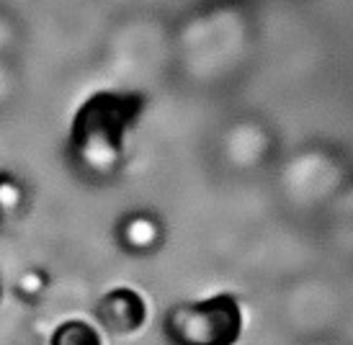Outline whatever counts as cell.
Segmentation results:
<instances>
[{
    "mask_svg": "<svg viewBox=\"0 0 353 345\" xmlns=\"http://www.w3.org/2000/svg\"><path fill=\"white\" fill-rule=\"evenodd\" d=\"M0 302H3V281H0Z\"/></svg>",
    "mask_w": 353,
    "mask_h": 345,
    "instance_id": "5b68a950",
    "label": "cell"
},
{
    "mask_svg": "<svg viewBox=\"0 0 353 345\" xmlns=\"http://www.w3.org/2000/svg\"><path fill=\"white\" fill-rule=\"evenodd\" d=\"M47 289H50V278L44 271L39 268H29V271H23L19 278H16V294L19 299H23L26 304H37L41 296L47 294Z\"/></svg>",
    "mask_w": 353,
    "mask_h": 345,
    "instance_id": "277c9868",
    "label": "cell"
},
{
    "mask_svg": "<svg viewBox=\"0 0 353 345\" xmlns=\"http://www.w3.org/2000/svg\"><path fill=\"white\" fill-rule=\"evenodd\" d=\"M50 345H103V340L96 325L85 320H68L59 322L57 330L52 333Z\"/></svg>",
    "mask_w": 353,
    "mask_h": 345,
    "instance_id": "3957f363",
    "label": "cell"
},
{
    "mask_svg": "<svg viewBox=\"0 0 353 345\" xmlns=\"http://www.w3.org/2000/svg\"><path fill=\"white\" fill-rule=\"evenodd\" d=\"M163 333L173 345H235L243 335V306L232 294L183 302L168 312Z\"/></svg>",
    "mask_w": 353,
    "mask_h": 345,
    "instance_id": "6da1fadb",
    "label": "cell"
},
{
    "mask_svg": "<svg viewBox=\"0 0 353 345\" xmlns=\"http://www.w3.org/2000/svg\"><path fill=\"white\" fill-rule=\"evenodd\" d=\"M99 320L103 330H108V333L129 335V333H137L139 327L145 325L148 306H145V299L134 289L119 286L101 296Z\"/></svg>",
    "mask_w": 353,
    "mask_h": 345,
    "instance_id": "7a4b0ae2",
    "label": "cell"
}]
</instances>
